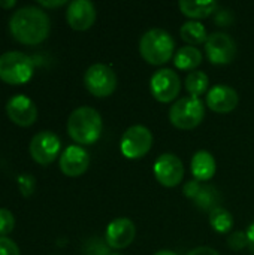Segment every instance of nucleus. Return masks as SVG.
Instances as JSON below:
<instances>
[{
	"label": "nucleus",
	"mask_w": 254,
	"mask_h": 255,
	"mask_svg": "<svg viewBox=\"0 0 254 255\" xmlns=\"http://www.w3.org/2000/svg\"><path fill=\"white\" fill-rule=\"evenodd\" d=\"M153 146V133L148 127L136 124L130 126L121 136L120 149L121 154L129 160L142 158L150 152Z\"/></svg>",
	"instance_id": "423d86ee"
},
{
	"label": "nucleus",
	"mask_w": 254,
	"mask_h": 255,
	"mask_svg": "<svg viewBox=\"0 0 254 255\" xmlns=\"http://www.w3.org/2000/svg\"><path fill=\"white\" fill-rule=\"evenodd\" d=\"M16 4V1L15 0H9V1H3V0H0V7H3V9H10V7H13Z\"/></svg>",
	"instance_id": "473e14b6"
},
{
	"label": "nucleus",
	"mask_w": 254,
	"mask_h": 255,
	"mask_svg": "<svg viewBox=\"0 0 254 255\" xmlns=\"http://www.w3.org/2000/svg\"><path fill=\"white\" fill-rule=\"evenodd\" d=\"M84 85L94 97H108L117 88V75L108 64H91L84 75Z\"/></svg>",
	"instance_id": "0eeeda50"
},
{
	"label": "nucleus",
	"mask_w": 254,
	"mask_h": 255,
	"mask_svg": "<svg viewBox=\"0 0 254 255\" xmlns=\"http://www.w3.org/2000/svg\"><path fill=\"white\" fill-rule=\"evenodd\" d=\"M175 49V40L169 31L163 28H150L141 36L139 52L141 57L154 66L168 63Z\"/></svg>",
	"instance_id": "7ed1b4c3"
},
{
	"label": "nucleus",
	"mask_w": 254,
	"mask_h": 255,
	"mask_svg": "<svg viewBox=\"0 0 254 255\" xmlns=\"http://www.w3.org/2000/svg\"><path fill=\"white\" fill-rule=\"evenodd\" d=\"M240 103L238 91L229 85H214L207 93V106L217 112V114H228L232 112Z\"/></svg>",
	"instance_id": "2eb2a0df"
},
{
	"label": "nucleus",
	"mask_w": 254,
	"mask_h": 255,
	"mask_svg": "<svg viewBox=\"0 0 254 255\" xmlns=\"http://www.w3.org/2000/svg\"><path fill=\"white\" fill-rule=\"evenodd\" d=\"M220 202H222V196L219 190L213 185H202L201 191L195 197V205L199 209L207 211V212H211L216 208H220Z\"/></svg>",
	"instance_id": "412c9836"
},
{
	"label": "nucleus",
	"mask_w": 254,
	"mask_h": 255,
	"mask_svg": "<svg viewBox=\"0 0 254 255\" xmlns=\"http://www.w3.org/2000/svg\"><path fill=\"white\" fill-rule=\"evenodd\" d=\"M184 85L192 97L199 99V96L207 93L208 85H210V78L202 70H193V72H189V75L186 76Z\"/></svg>",
	"instance_id": "4be33fe9"
},
{
	"label": "nucleus",
	"mask_w": 254,
	"mask_h": 255,
	"mask_svg": "<svg viewBox=\"0 0 254 255\" xmlns=\"http://www.w3.org/2000/svg\"><path fill=\"white\" fill-rule=\"evenodd\" d=\"M0 255H21L16 244L7 238L0 236Z\"/></svg>",
	"instance_id": "cd10ccee"
},
{
	"label": "nucleus",
	"mask_w": 254,
	"mask_h": 255,
	"mask_svg": "<svg viewBox=\"0 0 254 255\" xmlns=\"http://www.w3.org/2000/svg\"><path fill=\"white\" fill-rule=\"evenodd\" d=\"M34 72L33 60L19 51H9L0 55V79L10 85L27 84Z\"/></svg>",
	"instance_id": "20e7f679"
},
{
	"label": "nucleus",
	"mask_w": 254,
	"mask_h": 255,
	"mask_svg": "<svg viewBox=\"0 0 254 255\" xmlns=\"http://www.w3.org/2000/svg\"><path fill=\"white\" fill-rule=\"evenodd\" d=\"M85 255H109V247L100 238H93L87 242L84 248Z\"/></svg>",
	"instance_id": "b1692460"
},
{
	"label": "nucleus",
	"mask_w": 254,
	"mask_h": 255,
	"mask_svg": "<svg viewBox=\"0 0 254 255\" xmlns=\"http://www.w3.org/2000/svg\"><path fill=\"white\" fill-rule=\"evenodd\" d=\"M150 91L160 103L175 100L181 91V79L172 69H160L150 79Z\"/></svg>",
	"instance_id": "6e6552de"
},
{
	"label": "nucleus",
	"mask_w": 254,
	"mask_h": 255,
	"mask_svg": "<svg viewBox=\"0 0 254 255\" xmlns=\"http://www.w3.org/2000/svg\"><path fill=\"white\" fill-rule=\"evenodd\" d=\"M228 247L232 251H241L249 248V238L247 232H234L228 236Z\"/></svg>",
	"instance_id": "393cba45"
},
{
	"label": "nucleus",
	"mask_w": 254,
	"mask_h": 255,
	"mask_svg": "<svg viewBox=\"0 0 254 255\" xmlns=\"http://www.w3.org/2000/svg\"><path fill=\"white\" fill-rule=\"evenodd\" d=\"M205 52L213 64H229L237 55V43L228 33L214 31L205 42Z\"/></svg>",
	"instance_id": "9b49d317"
},
{
	"label": "nucleus",
	"mask_w": 254,
	"mask_h": 255,
	"mask_svg": "<svg viewBox=\"0 0 254 255\" xmlns=\"http://www.w3.org/2000/svg\"><path fill=\"white\" fill-rule=\"evenodd\" d=\"M154 176L156 179L168 188H174L181 184L184 178V164L181 158L172 152H165L154 161Z\"/></svg>",
	"instance_id": "9d476101"
},
{
	"label": "nucleus",
	"mask_w": 254,
	"mask_h": 255,
	"mask_svg": "<svg viewBox=\"0 0 254 255\" xmlns=\"http://www.w3.org/2000/svg\"><path fill=\"white\" fill-rule=\"evenodd\" d=\"M15 227V218L10 211L7 209H0V236L6 238Z\"/></svg>",
	"instance_id": "a878e982"
},
{
	"label": "nucleus",
	"mask_w": 254,
	"mask_h": 255,
	"mask_svg": "<svg viewBox=\"0 0 254 255\" xmlns=\"http://www.w3.org/2000/svg\"><path fill=\"white\" fill-rule=\"evenodd\" d=\"M201 188H202L201 182H199V181H196V179H192V181H189V182H186V184H184V187H183V193H184V196H186V197H189V199L195 200V197L198 196V193L201 191Z\"/></svg>",
	"instance_id": "c85d7f7f"
},
{
	"label": "nucleus",
	"mask_w": 254,
	"mask_h": 255,
	"mask_svg": "<svg viewBox=\"0 0 254 255\" xmlns=\"http://www.w3.org/2000/svg\"><path fill=\"white\" fill-rule=\"evenodd\" d=\"M153 255H178V254H177V253H174V251H169V250H160V251L154 253Z\"/></svg>",
	"instance_id": "72a5a7b5"
},
{
	"label": "nucleus",
	"mask_w": 254,
	"mask_h": 255,
	"mask_svg": "<svg viewBox=\"0 0 254 255\" xmlns=\"http://www.w3.org/2000/svg\"><path fill=\"white\" fill-rule=\"evenodd\" d=\"M190 167H192L193 178L199 182H205V181H210L216 175L217 163H216L214 155L210 151L201 149L193 155Z\"/></svg>",
	"instance_id": "f3484780"
},
{
	"label": "nucleus",
	"mask_w": 254,
	"mask_h": 255,
	"mask_svg": "<svg viewBox=\"0 0 254 255\" xmlns=\"http://www.w3.org/2000/svg\"><path fill=\"white\" fill-rule=\"evenodd\" d=\"M205 117V105L198 97H181L169 109V121L180 130H193Z\"/></svg>",
	"instance_id": "39448f33"
},
{
	"label": "nucleus",
	"mask_w": 254,
	"mask_h": 255,
	"mask_svg": "<svg viewBox=\"0 0 254 255\" xmlns=\"http://www.w3.org/2000/svg\"><path fill=\"white\" fill-rule=\"evenodd\" d=\"M90 166V155L88 152L79 145L67 146L63 154L60 155V170L70 178L81 176L87 172Z\"/></svg>",
	"instance_id": "4468645a"
},
{
	"label": "nucleus",
	"mask_w": 254,
	"mask_h": 255,
	"mask_svg": "<svg viewBox=\"0 0 254 255\" xmlns=\"http://www.w3.org/2000/svg\"><path fill=\"white\" fill-rule=\"evenodd\" d=\"M66 3V0H54V1H46V0H39V4L43 7H58L63 6Z\"/></svg>",
	"instance_id": "7c9ffc66"
},
{
	"label": "nucleus",
	"mask_w": 254,
	"mask_h": 255,
	"mask_svg": "<svg viewBox=\"0 0 254 255\" xmlns=\"http://www.w3.org/2000/svg\"><path fill=\"white\" fill-rule=\"evenodd\" d=\"M96 7L88 0H73L69 3L66 10L67 24L73 30H87L96 21Z\"/></svg>",
	"instance_id": "dca6fc26"
},
{
	"label": "nucleus",
	"mask_w": 254,
	"mask_h": 255,
	"mask_svg": "<svg viewBox=\"0 0 254 255\" xmlns=\"http://www.w3.org/2000/svg\"><path fill=\"white\" fill-rule=\"evenodd\" d=\"M202 52L192 46V45H186V46H181L177 52H175V57H174V64L181 69V70H190L193 72L201 63H202Z\"/></svg>",
	"instance_id": "6ab92c4d"
},
{
	"label": "nucleus",
	"mask_w": 254,
	"mask_h": 255,
	"mask_svg": "<svg viewBox=\"0 0 254 255\" xmlns=\"http://www.w3.org/2000/svg\"><path fill=\"white\" fill-rule=\"evenodd\" d=\"M103 123L100 114L91 106L76 108L67 120V133L79 145H93L102 134Z\"/></svg>",
	"instance_id": "f03ea898"
},
{
	"label": "nucleus",
	"mask_w": 254,
	"mask_h": 255,
	"mask_svg": "<svg viewBox=\"0 0 254 255\" xmlns=\"http://www.w3.org/2000/svg\"><path fill=\"white\" fill-rule=\"evenodd\" d=\"M109 255H123V254H120V253H112V254H109Z\"/></svg>",
	"instance_id": "f704fd0d"
},
{
	"label": "nucleus",
	"mask_w": 254,
	"mask_h": 255,
	"mask_svg": "<svg viewBox=\"0 0 254 255\" xmlns=\"http://www.w3.org/2000/svg\"><path fill=\"white\" fill-rule=\"evenodd\" d=\"M247 238H249V250L254 254V223L250 224V227L247 230Z\"/></svg>",
	"instance_id": "2f4dec72"
},
{
	"label": "nucleus",
	"mask_w": 254,
	"mask_h": 255,
	"mask_svg": "<svg viewBox=\"0 0 254 255\" xmlns=\"http://www.w3.org/2000/svg\"><path fill=\"white\" fill-rule=\"evenodd\" d=\"M9 30L16 42L24 45H37L49 34V16L37 6H24L10 16Z\"/></svg>",
	"instance_id": "f257e3e1"
},
{
	"label": "nucleus",
	"mask_w": 254,
	"mask_h": 255,
	"mask_svg": "<svg viewBox=\"0 0 254 255\" xmlns=\"http://www.w3.org/2000/svg\"><path fill=\"white\" fill-rule=\"evenodd\" d=\"M187 255H220L214 248H210V247H198L192 251H189Z\"/></svg>",
	"instance_id": "c756f323"
},
{
	"label": "nucleus",
	"mask_w": 254,
	"mask_h": 255,
	"mask_svg": "<svg viewBox=\"0 0 254 255\" xmlns=\"http://www.w3.org/2000/svg\"><path fill=\"white\" fill-rule=\"evenodd\" d=\"M136 236V227L129 218H115L111 221L105 232V242L112 250L127 248Z\"/></svg>",
	"instance_id": "ddd939ff"
},
{
	"label": "nucleus",
	"mask_w": 254,
	"mask_h": 255,
	"mask_svg": "<svg viewBox=\"0 0 254 255\" xmlns=\"http://www.w3.org/2000/svg\"><path fill=\"white\" fill-rule=\"evenodd\" d=\"M60 148H61L60 137L55 133L45 130L33 136L28 145V152L37 164L46 166L51 164L58 157Z\"/></svg>",
	"instance_id": "1a4fd4ad"
},
{
	"label": "nucleus",
	"mask_w": 254,
	"mask_h": 255,
	"mask_svg": "<svg viewBox=\"0 0 254 255\" xmlns=\"http://www.w3.org/2000/svg\"><path fill=\"white\" fill-rule=\"evenodd\" d=\"M235 16H234V12L231 9H217L214 12V22L217 25H222V27H228V25H232Z\"/></svg>",
	"instance_id": "bb28decb"
},
{
	"label": "nucleus",
	"mask_w": 254,
	"mask_h": 255,
	"mask_svg": "<svg viewBox=\"0 0 254 255\" xmlns=\"http://www.w3.org/2000/svg\"><path fill=\"white\" fill-rule=\"evenodd\" d=\"M180 10L192 18V19H201L210 15H214V12L219 9V3L214 0H202V1H192V0H180L178 3Z\"/></svg>",
	"instance_id": "a211bd4d"
},
{
	"label": "nucleus",
	"mask_w": 254,
	"mask_h": 255,
	"mask_svg": "<svg viewBox=\"0 0 254 255\" xmlns=\"http://www.w3.org/2000/svg\"><path fill=\"white\" fill-rule=\"evenodd\" d=\"M210 224H211L213 230H216L217 233L226 235L234 227V217L228 209L220 206L210 212Z\"/></svg>",
	"instance_id": "5701e85b"
},
{
	"label": "nucleus",
	"mask_w": 254,
	"mask_h": 255,
	"mask_svg": "<svg viewBox=\"0 0 254 255\" xmlns=\"http://www.w3.org/2000/svg\"><path fill=\"white\" fill-rule=\"evenodd\" d=\"M180 34H181V39L184 42H187L189 45H192V46L205 43L207 39H208L205 25L201 21H196V19L186 21L180 28Z\"/></svg>",
	"instance_id": "aec40b11"
},
{
	"label": "nucleus",
	"mask_w": 254,
	"mask_h": 255,
	"mask_svg": "<svg viewBox=\"0 0 254 255\" xmlns=\"http://www.w3.org/2000/svg\"><path fill=\"white\" fill-rule=\"evenodd\" d=\"M6 114L13 124L19 127H30L37 118V108L27 96L16 94L6 103Z\"/></svg>",
	"instance_id": "f8f14e48"
}]
</instances>
